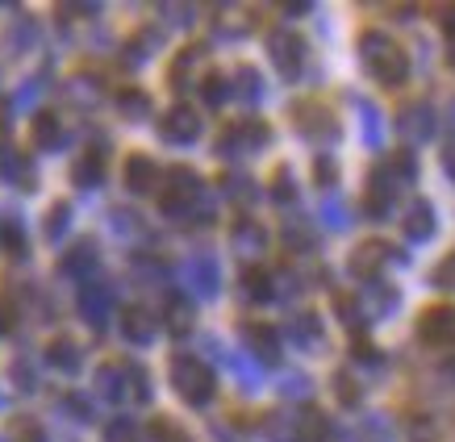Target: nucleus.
<instances>
[{
	"label": "nucleus",
	"mask_w": 455,
	"mask_h": 442,
	"mask_svg": "<svg viewBox=\"0 0 455 442\" xmlns=\"http://www.w3.org/2000/svg\"><path fill=\"white\" fill-rule=\"evenodd\" d=\"M164 193H159V205H164L167 217L176 221H209L213 217V209L205 201V184L196 176L193 167H172L164 180Z\"/></svg>",
	"instance_id": "obj_1"
},
{
	"label": "nucleus",
	"mask_w": 455,
	"mask_h": 442,
	"mask_svg": "<svg viewBox=\"0 0 455 442\" xmlns=\"http://www.w3.org/2000/svg\"><path fill=\"white\" fill-rule=\"evenodd\" d=\"M359 55H363V63H368V71H372L380 83H405V75H410V55L401 51L397 42L388 38V34H363L359 38Z\"/></svg>",
	"instance_id": "obj_2"
},
{
	"label": "nucleus",
	"mask_w": 455,
	"mask_h": 442,
	"mask_svg": "<svg viewBox=\"0 0 455 442\" xmlns=\"http://www.w3.org/2000/svg\"><path fill=\"white\" fill-rule=\"evenodd\" d=\"M172 388L180 392V401L193 405V409H205L218 392V375L205 359H193V355H176L172 359Z\"/></svg>",
	"instance_id": "obj_3"
},
{
	"label": "nucleus",
	"mask_w": 455,
	"mask_h": 442,
	"mask_svg": "<svg viewBox=\"0 0 455 442\" xmlns=\"http://www.w3.org/2000/svg\"><path fill=\"white\" fill-rule=\"evenodd\" d=\"M267 55H272V63H276V71L284 80H297L305 71V38L292 34V29H276L267 38Z\"/></svg>",
	"instance_id": "obj_4"
},
{
	"label": "nucleus",
	"mask_w": 455,
	"mask_h": 442,
	"mask_svg": "<svg viewBox=\"0 0 455 442\" xmlns=\"http://www.w3.org/2000/svg\"><path fill=\"white\" fill-rule=\"evenodd\" d=\"M159 134H164V142H172V146H188V142L201 138V113H196L193 105H172V109L164 113V122H159Z\"/></svg>",
	"instance_id": "obj_5"
},
{
	"label": "nucleus",
	"mask_w": 455,
	"mask_h": 442,
	"mask_svg": "<svg viewBox=\"0 0 455 442\" xmlns=\"http://www.w3.org/2000/svg\"><path fill=\"white\" fill-rule=\"evenodd\" d=\"M184 284L196 292V296H218L221 288V276H218V259L209 255V250H201V255H193V259L184 263Z\"/></svg>",
	"instance_id": "obj_6"
},
{
	"label": "nucleus",
	"mask_w": 455,
	"mask_h": 442,
	"mask_svg": "<svg viewBox=\"0 0 455 442\" xmlns=\"http://www.w3.org/2000/svg\"><path fill=\"white\" fill-rule=\"evenodd\" d=\"M388 259L401 263V255H397L393 247H385L380 238H368V242H359V247L351 250V272H355L359 280H372L376 272H385Z\"/></svg>",
	"instance_id": "obj_7"
},
{
	"label": "nucleus",
	"mask_w": 455,
	"mask_h": 442,
	"mask_svg": "<svg viewBox=\"0 0 455 442\" xmlns=\"http://www.w3.org/2000/svg\"><path fill=\"white\" fill-rule=\"evenodd\" d=\"M109 304H113V288L105 284V280H84L80 288V318L88 321V326H105L109 321Z\"/></svg>",
	"instance_id": "obj_8"
},
{
	"label": "nucleus",
	"mask_w": 455,
	"mask_h": 442,
	"mask_svg": "<svg viewBox=\"0 0 455 442\" xmlns=\"http://www.w3.org/2000/svg\"><path fill=\"white\" fill-rule=\"evenodd\" d=\"M267 138H272V130L263 122H243V125H230L226 134H221V154H243V151H259V146H267Z\"/></svg>",
	"instance_id": "obj_9"
},
{
	"label": "nucleus",
	"mask_w": 455,
	"mask_h": 442,
	"mask_svg": "<svg viewBox=\"0 0 455 442\" xmlns=\"http://www.w3.org/2000/svg\"><path fill=\"white\" fill-rule=\"evenodd\" d=\"M159 334V321L147 304H125L122 309V338H130L134 346H151Z\"/></svg>",
	"instance_id": "obj_10"
},
{
	"label": "nucleus",
	"mask_w": 455,
	"mask_h": 442,
	"mask_svg": "<svg viewBox=\"0 0 455 442\" xmlns=\"http://www.w3.org/2000/svg\"><path fill=\"white\" fill-rule=\"evenodd\" d=\"M159 180H164V171H159V163H155L151 154H130V159H125V188L134 196L155 193Z\"/></svg>",
	"instance_id": "obj_11"
},
{
	"label": "nucleus",
	"mask_w": 455,
	"mask_h": 442,
	"mask_svg": "<svg viewBox=\"0 0 455 442\" xmlns=\"http://www.w3.org/2000/svg\"><path fill=\"white\" fill-rule=\"evenodd\" d=\"M418 334H422V343H430V346L451 343L455 338V309L451 304H435L427 318L418 321Z\"/></svg>",
	"instance_id": "obj_12"
},
{
	"label": "nucleus",
	"mask_w": 455,
	"mask_h": 442,
	"mask_svg": "<svg viewBox=\"0 0 455 442\" xmlns=\"http://www.w3.org/2000/svg\"><path fill=\"white\" fill-rule=\"evenodd\" d=\"M97 392L113 405H130V363H109V367H100Z\"/></svg>",
	"instance_id": "obj_13"
},
{
	"label": "nucleus",
	"mask_w": 455,
	"mask_h": 442,
	"mask_svg": "<svg viewBox=\"0 0 455 442\" xmlns=\"http://www.w3.org/2000/svg\"><path fill=\"white\" fill-rule=\"evenodd\" d=\"M397 188H401V184L388 176V167H376L372 180H368V193H363V205H368V213H372V217H385Z\"/></svg>",
	"instance_id": "obj_14"
},
{
	"label": "nucleus",
	"mask_w": 455,
	"mask_h": 442,
	"mask_svg": "<svg viewBox=\"0 0 455 442\" xmlns=\"http://www.w3.org/2000/svg\"><path fill=\"white\" fill-rule=\"evenodd\" d=\"M97 259H100L97 242H76V247L59 259V272H63V276H71V280H88L92 272H97Z\"/></svg>",
	"instance_id": "obj_15"
},
{
	"label": "nucleus",
	"mask_w": 455,
	"mask_h": 442,
	"mask_svg": "<svg viewBox=\"0 0 455 442\" xmlns=\"http://www.w3.org/2000/svg\"><path fill=\"white\" fill-rule=\"evenodd\" d=\"M401 138H410V142H427L435 138V109L430 105H410V109L401 113Z\"/></svg>",
	"instance_id": "obj_16"
},
{
	"label": "nucleus",
	"mask_w": 455,
	"mask_h": 442,
	"mask_svg": "<svg viewBox=\"0 0 455 442\" xmlns=\"http://www.w3.org/2000/svg\"><path fill=\"white\" fill-rule=\"evenodd\" d=\"M331 426H326V417L317 414V409H292V442H326Z\"/></svg>",
	"instance_id": "obj_17"
},
{
	"label": "nucleus",
	"mask_w": 455,
	"mask_h": 442,
	"mask_svg": "<svg viewBox=\"0 0 455 442\" xmlns=\"http://www.w3.org/2000/svg\"><path fill=\"white\" fill-rule=\"evenodd\" d=\"M292 122L301 125L305 134H326V138H331V134H339V125H334V117L326 109H322V105H309V100H301V105H297V109H292Z\"/></svg>",
	"instance_id": "obj_18"
},
{
	"label": "nucleus",
	"mask_w": 455,
	"mask_h": 442,
	"mask_svg": "<svg viewBox=\"0 0 455 442\" xmlns=\"http://www.w3.org/2000/svg\"><path fill=\"white\" fill-rule=\"evenodd\" d=\"M247 351L259 363H280V334L272 326H247Z\"/></svg>",
	"instance_id": "obj_19"
},
{
	"label": "nucleus",
	"mask_w": 455,
	"mask_h": 442,
	"mask_svg": "<svg viewBox=\"0 0 455 442\" xmlns=\"http://www.w3.org/2000/svg\"><path fill=\"white\" fill-rule=\"evenodd\" d=\"M46 363L55 367V372H68V375H76L80 372V363H84V351H80V343H71V338H51V346H46Z\"/></svg>",
	"instance_id": "obj_20"
},
{
	"label": "nucleus",
	"mask_w": 455,
	"mask_h": 442,
	"mask_svg": "<svg viewBox=\"0 0 455 442\" xmlns=\"http://www.w3.org/2000/svg\"><path fill=\"white\" fill-rule=\"evenodd\" d=\"M289 338L301 346V351H314V346H322V321H317L314 309H301V313H292Z\"/></svg>",
	"instance_id": "obj_21"
},
{
	"label": "nucleus",
	"mask_w": 455,
	"mask_h": 442,
	"mask_svg": "<svg viewBox=\"0 0 455 442\" xmlns=\"http://www.w3.org/2000/svg\"><path fill=\"white\" fill-rule=\"evenodd\" d=\"M238 288H243V296L251 304H263L276 296V280H272V272H263V267H247L243 280H238Z\"/></svg>",
	"instance_id": "obj_22"
},
{
	"label": "nucleus",
	"mask_w": 455,
	"mask_h": 442,
	"mask_svg": "<svg viewBox=\"0 0 455 442\" xmlns=\"http://www.w3.org/2000/svg\"><path fill=\"white\" fill-rule=\"evenodd\" d=\"M0 176H4V180L9 184H17V188H34V163H29V154H21V151H4L0 154Z\"/></svg>",
	"instance_id": "obj_23"
},
{
	"label": "nucleus",
	"mask_w": 455,
	"mask_h": 442,
	"mask_svg": "<svg viewBox=\"0 0 455 442\" xmlns=\"http://www.w3.org/2000/svg\"><path fill=\"white\" fill-rule=\"evenodd\" d=\"M405 238L410 242L435 238V209H430V201H414V209L405 213Z\"/></svg>",
	"instance_id": "obj_24"
},
{
	"label": "nucleus",
	"mask_w": 455,
	"mask_h": 442,
	"mask_svg": "<svg viewBox=\"0 0 455 442\" xmlns=\"http://www.w3.org/2000/svg\"><path fill=\"white\" fill-rule=\"evenodd\" d=\"M230 97L238 100V105H259L263 97V80L255 67H238L235 75H230Z\"/></svg>",
	"instance_id": "obj_25"
},
{
	"label": "nucleus",
	"mask_w": 455,
	"mask_h": 442,
	"mask_svg": "<svg viewBox=\"0 0 455 442\" xmlns=\"http://www.w3.org/2000/svg\"><path fill=\"white\" fill-rule=\"evenodd\" d=\"M71 180L80 184V188H97L100 180H105V146H92V151L84 154L80 163H76V171H71Z\"/></svg>",
	"instance_id": "obj_26"
},
{
	"label": "nucleus",
	"mask_w": 455,
	"mask_h": 442,
	"mask_svg": "<svg viewBox=\"0 0 455 442\" xmlns=\"http://www.w3.org/2000/svg\"><path fill=\"white\" fill-rule=\"evenodd\" d=\"M34 142H38L42 151H59L63 146V122L51 109L34 117Z\"/></svg>",
	"instance_id": "obj_27"
},
{
	"label": "nucleus",
	"mask_w": 455,
	"mask_h": 442,
	"mask_svg": "<svg viewBox=\"0 0 455 442\" xmlns=\"http://www.w3.org/2000/svg\"><path fill=\"white\" fill-rule=\"evenodd\" d=\"M263 247H267V234H263L259 221H251V217L238 221L235 225V250L238 255H259Z\"/></svg>",
	"instance_id": "obj_28"
},
{
	"label": "nucleus",
	"mask_w": 455,
	"mask_h": 442,
	"mask_svg": "<svg viewBox=\"0 0 455 442\" xmlns=\"http://www.w3.org/2000/svg\"><path fill=\"white\" fill-rule=\"evenodd\" d=\"M117 113L125 122H147L151 117V97L142 88H125V92H117Z\"/></svg>",
	"instance_id": "obj_29"
},
{
	"label": "nucleus",
	"mask_w": 455,
	"mask_h": 442,
	"mask_svg": "<svg viewBox=\"0 0 455 442\" xmlns=\"http://www.w3.org/2000/svg\"><path fill=\"white\" fill-rule=\"evenodd\" d=\"M9 442H51V438H46L38 417H13L9 422Z\"/></svg>",
	"instance_id": "obj_30"
},
{
	"label": "nucleus",
	"mask_w": 455,
	"mask_h": 442,
	"mask_svg": "<svg viewBox=\"0 0 455 442\" xmlns=\"http://www.w3.org/2000/svg\"><path fill=\"white\" fill-rule=\"evenodd\" d=\"M147 434H151L155 442H193L188 438V430L180 426V422H172V417H151Z\"/></svg>",
	"instance_id": "obj_31"
},
{
	"label": "nucleus",
	"mask_w": 455,
	"mask_h": 442,
	"mask_svg": "<svg viewBox=\"0 0 455 442\" xmlns=\"http://www.w3.org/2000/svg\"><path fill=\"white\" fill-rule=\"evenodd\" d=\"M167 326H172V334L193 330V304L184 301V296H172V301H167Z\"/></svg>",
	"instance_id": "obj_32"
},
{
	"label": "nucleus",
	"mask_w": 455,
	"mask_h": 442,
	"mask_svg": "<svg viewBox=\"0 0 455 442\" xmlns=\"http://www.w3.org/2000/svg\"><path fill=\"white\" fill-rule=\"evenodd\" d=\"M201 97H205L209 109H221V105L230 100V80H226V75H218V71H213V75H205V83H201Z\"/></svg>",
	"instance_id": "obj_33"
},
{
	"label": "nucleus",
	"mask_w": 455,
	"mask_h": 442,
	"mask_svg": "<svg viewBox=\"0 0 455 442\" xmlns=\"http://www.w3.org/2000/svg\"><path fill=\"white\" fill-rule=\"evenodd\" d=\"M68 225H71V205H68V201H55V205H51V213H46V238H51V242H59V238L68 234Z\"/></svg>",
	"instance_id": "obj_34"
},
{
	"label": "nucleus",
	"mask_w": 455,
	"mask_h": 442,
	"mask_svg": "<svg viewBox=\"0 0 455 442\" xmlns=\"http://www.w3.org/2000/svg\"><path fill=\"white\" fill-rule=\"evenodd\" d=\"M147 401H151V375H147V367L130 363V405H147Z\"/></svg>",
	"instance_id": "obj_35"
},
{
	"label": "nucleus",
	"mask_w": 455,
	"mask_h": 442,
	"mask_svg": "<svg viewBox=\"0 0 455 442\" xmlns=\"http://www.w3.org/2000/svg\"><path fill=\"white\" fill-rule=\"evenodd\" d=\"M334 392H339V401H343V405H359V397H363V388H359V380L351 375V367L334 375Z\"/></svg>",
	"instance_id": "obj_36"
},
{
	"label": "nucleus",
	"mask_w": 455,
	"mask_h": 442,
	"mask_svg": "<svg viewBox=\"0 0 455 442\" xmlns=\"http://www.w3.org/2000/svg\"><path fill=\"white\" fill-rule=\"evenodd\" d=\"M105 442H142V438H139V426H134L130 417H117V422L105 426Z\"/></svg>",
	"instance_id": "obj_37"
},
{
	"label": "nucleus",
	"mask_w": 455,
	"mask_h": 442,
	"mask_svg": "<svg viewBox=\"0 0 455 442\" xmlns=\"http://www.w3.org/2000/svg\"><path fill=\"white\" fill-rule=\"evenodd\" d=\"M284 242H289L292 250H309L314 247V234H309V225H301V221H289V225H284Z\"/></svg>",
	"instance_id": "obj_38"
},
{
	"label": "nucleus",
	"mask_w": 455,
	"mask_h": 442,
	"mask_svg": "<svg viewBox=\"0 0 455 442\" xmlns=\"http://www.w3.org/2000/svg\"><path fill=\"white\" fill-rule=\"evenodd\" d=\"M272 196H276L280 205H292V201H297V184H292V176H289V167H280V176H276V184H272Z\"/></svg>",
	"instance_id": "obj_39"
},
{
	"label": "nucleus",
	"mask_w": 455,
	"mask_h": 442,
	"mask_svg": "<svg viewBox=\"0 0 455 442\" xmlns=\"http://www.w3.org/2000/svg\"><path fill=\"white\" fill-rule=\"evenodd\" d=\"M226 193L230 196H243V201H255V184L247 180V176H243V171H230V176H226Z\"/></svg>",
	"instance_id": "obj_40"
},
{
	"label": "nucleus",
	"mask_w": 455,
	"mask_h": 442,
	"mask_svg": "<svg viewBox=\"0 0 455 442\" xmlns=\"http://www.w3.org/2000/svg\"><path fill=\"white\" fill-rule=\"evenodd\" d=\"M63 414L76 417V422H88V417H92V405H88V397L71 392V397H63Z\"/></svg>",
	"instance_id": "obj_41"
},
{
	"label": "nucleus",
	"mask_w": 455,
	"mask_h": 442,
	"mask_svg": "<svg viewBox=\"0 0 455 442\" xmlns=\"http://www.w3.org/2000/svg\"><path fill=\"white\" fill-rule=\"evenodd\" d=\"M334 180H339V167H334V159H317V163H314V184L334 188Z\"/></svg>",
	"instance_id": "obj_42"
},
{
	"label": "nucleus",
	"mask_w": 455,
	"mask_h": 442,
	"mask_svg": "<svg viewBox=\"0 0 455 442\" xmlns=\"http://www.w3.org/2000/svg\"><path fill=\"white\" fill-rule=\"evenodd\" d=\"M13 384L21 388V392H34V388H38V375L29 372V363H26V359H17V363H13Z\"/></svg>",
	"instance_id": "obj_43"
},
{
	"label": "nucleus",
	"mask_w": 455,
	"mask_h": 442,
	"mask_svg": "<svg viewBox=\"0 0 455 442\" xmlns=\"http://www.w3.org/2000/svg\"><path fill=\"white\" fill-rule=\"evenodd\" d=\"M0 238H4V247L13 250L17 259L26 255V234H21V225H4V230H0Z\"/></svg>",
	"instance_id": "obj_44"
},
{
	"label": "nucleus",
	"mask_w": 455,
	"mask_h": 442,
	"mask_svg": "<svg viewBox=\"0 0 455 442\" xmlns=\"http://www.w3.org/2000/svg\"><path fill=\"white\" fill-rule=\"evenodd\" d=\"M339 318L347 321V326H363V321H368V313H363V309H359V301H339Z\"/></svg>",
	"instance_id": "obj_45"
},
{
	"label": "nucleus",
	"mask_w": 455,
	"mask_h": 442,
	"mask_svg": "<svg viewBox=\"0 0 455 442\" xmlns=\"http://www.w3.org/2000/svg\"><path fill=\"white\" fill-rule=\"evenodd\" d=\"M9 142V109H4V100H0V146Z\"/></svg>",
	"instance_id": "obj_46"
},
{
	"label": "nucleus",
	"mask_w": 455,
	"mask_h": 442,
	"mask_svg": "<svg viewBox=\"0 0 455 442\" xmlns=\"http://www.w3.org/2000/svg\"><path fill=\"white\" fill-rule=\"evenodd\" d=\"M9 326H13V309H9V304L0 301V334L9 330Z\"/></svg>",
	"instance_id": "obj_47"
},
{
	"label": "nucleus",
	"mask_w": 455,
	"mask_h": 442,
	"mask_svg": "<svg viewBox=\"0 0 455 442\" xmlns=\"http://www.w3.org/2000/svg\"><path fill=\"white\" fill-rule=\"evenodd\" d=\"M443 29H447V38L455 42V4L447 9V13H443Z\"/></svg>",
	"instance_id": "obj_48"
},
{
	"label": "nucleus",
	"mask_w": 455,
	"mask_h": 442,
	"mask_svg": "<svg viewBox=\"0 0 455 442\" xmlns=\"http://www.w3.org/2000/svg\"><path fill=\"white\" fill-rule=\"evenodd\" d=\"M447 167H451L447 176H455V142H451V146H447Z\"/></svg>",
	"instance_id": "obj_49"
},
{
	"label": "nucleus",
	"mask_w": 455,
	"mask_h": 442,
	"mask_svg": "<svg viewBox=\"0 0 455 442\" xmlns=\"http://www.w3.org/2000/svg\"><path fill=\"white\" fill-rule=\"evenodd\" d=\"M443 372H447V380H451V384H455V359L447 363V367H443Z\"/></svg>",
	"instance_id": "obj_50"
},
{
	"label": "nucleus",
	"mask_w": 455,
	"mask_h": 442,
	"mask_svg": "<svg viewBox=\"0 0 455 442\" xmlns=\"http://www.w3.org/2000/svg\"><path fill=\"white\" fill-rule=\"evenodd\" d=\"M451 63H455V51H451Z\"/></svg>",
	"instance_id": "obj_51"
}]
</instances>
